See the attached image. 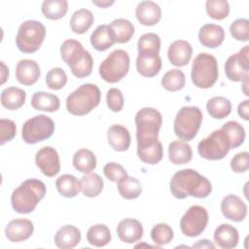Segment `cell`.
Listing matches in <instances>:
<instances>
[{
	"label": "cell",
	"instance_id": "cell-1",
	"mask_svg": "<svg viewBox=\"0 0 249 249\" xmlns=\"http://www.w3.org/2000/svg\"><path fill=\"white\" fill-rule=\"evenodd\" d=\"M170 192L174 197L183 199L189 196L204 198L212 192L210 181L196 170L185 168L177 171L170 180Z\"/></svg>",
	"mask_w": 249,
	"mask_h": 249
},
{
	"label": "cell",
	"instance_id": "cell-2",
	"mask_svg": "<svg viewBox=\"0 0 249 249\" xmlns=\"http://www.w3.org/2000/svg\"><path fill=\"white\" fill-rule=\"evenodd\" d=\"M46 186L38 179H27L22 182L11 196L14 210L20 214L32 212L40 200L46 196Z\"/></svg>",
	"mask_w": 249,
	"mask_h": 249
},
{
	"label": "cell",
	"instance_id": "cell-3",
	"mask_svg": "<svg viewBox=\"0 0 249 249\" xmlns=\"http://www.w3.org/2000/svg\"><path fill=\"white\" fill-rule=\"evenodd\" d=\"M101 92L94 84H84L66 98V109L74 116L89 114L100 103Z\"/></svg>",
	"mask_w": 249,
	"mask_h": 249
},
{
	"label": "cell",
	"instance_id": "cell-4",
	"mask_svg": "<svg viewBox=\"0 0 249 249\" xmlns=\"http://www.w3.org/2000/svg\"><path fill=\"white\" fill-rule=\"evenodd\" d=\"M162 124L161 114L151 107L140 109L135 115L137 146L156 142Z\"/></svg>",
	"mask_w": 249,
	"mask_h": 249
},
{
	"label": "cell",
	"instance_id": "cell-5",
	"mask_svg": "<svg viewBox=\"0 0 249 249\" xmlns=\"http://www.w3.org/2000/svg\"><path fill=\"white\" fill-rule=\"evenodd\" d=\"M218 62L215 56L207 53H198L194 61L191 78L194 85L199 89H209L218 80Z\"/></svg>",
	"mask_w": 249,
	"mask_h": 249
},
{
	"label": "cell",
	"instance_id": "cell-6",
	"mask_svg": "<svg viewBox=\"0 0 249 249\" xmlns=\"http://www.w3.org/2000/svg\"><path fill=\"white\" fill-rule=\"evenodd\" d=\"M202 113L196 106L182 107L174 120L175 135L183 141H191L196 135L202 123Z\"/></svg>",
	"mask_w": 249,
	"mask_h": 249
},
{
	"label": "cell",
	"instance_id": "cell-7",
	"mask_svg": "<svg viewBox=\"0 0 249 249\" xmlns=\"http://www.w3.org/2000/svg\"><path fill=\"white\" fill-rule=\"evenodd\" d=\"M46 36L45 26L38 20L23 21L18 31L16 44L24 53H32L39 50Z\"/></svg>",
	"mask_w": 249,
	"mask_h": 249
},
{
	"label": "cell",
	"instance_id": "cell-8",
	"mask_svg": "<svg viewBox=\"0 0 249 249\" xmlns=\"http://www.w3.org/2000/svg\"><path fill=\"white\" fill-rule=\"evenodd\" d=\"M129 70V55L124 50L113 51L100 64L99 75L108 83L120 82Z\"/></svg>",
	"mask_w": 249,
	"mask_h": 249
},
{
	"label": "cell",
	"instance_id": "cell-9",
	"mask_svg": "<svg viewBox=\"0 0 249 249\" xmlns=\"http://www.w3.org/2000/svg\"><path fill=\"white\" fill-rule=\"evenodd\" d=\"M53 132V121L50 117L42 114L28 119L23 124L21 136L25 143L36 144L50 138Z\"/></svg>",
	"mask_w": 249,
	"mask_h": 249
},
{
	"label": "cell",
	"instance_id": "cell-10",
	"mask_svg": "<svg viewBox=\"0 0 249 249\" xmlns=\"http://www.w3.org/2000/svg\"><path fill=\"white\" fill-rule=\"evenodd\" d=\"M231 150L229 139L221 129H216L207 137L199 141L197 152L199 156L208 160L224 159Z\"/></svg>",
	"mask_w": 249,
	"mask_h": 249
},
{
	"label": "cell",
	"instance_id": "cell-11",
	"mask_svg": "<svg viewBox=\"0 0 249 249\" xmlns=\"http://www.w3.org/2000/svg\"><path fill=\"white\" fill-rule=\"evenodd\" d=\"M208 223V212L200 205L191 206L180 220L182 232L189 237L199 235Z\"/></svg>",
	"mask_w": 249,
	"mask_h": 249
},
{
	"label": "cell",
	"instance_id": "cell-12",
	"mask_svg": "<svg viewBox=\"0 0 249 249\" xmlns=\"http://www.w3.org/2000/svg\"><path fill=\"white\" fill-rule=\"evenodd\" d=\"M249 46H244L238 53L229 56L225 63V73L229 80L232 82H242L248 78Z\"/></svg>",
	"mask_w": 249,
	"mask_h": 249
},
{
	"label": "cell",
	"instance_id": "cell-13",
	"mask_svg": "<svg viewBox=\"0 0 249 249\" xmlns=\"http://www.w3.org/2000/svg\"><path fill=\"white\" fill-rule=\"evenodd\" d=\"M35 162L41 172L47 177H53L60 171L58 154L51 146L43 147L36 153Z\"/></svg>",
	"mask_w": 249,
	"mask_h": 249
},
{
	"label": "cell",
	"instance_id": "cell-14",
	"mask_svg": "<svg viewBox=\"0 0 249 249\" xmlns=\"http://www.w3.org/2000/svg\"><path fill=\"white\" fill-rule=\"evenodd\" d=\"M221 211L227 219L241 222L247 215V206L239 196L228 195L221 201Z\"/></svg>",
	"mask_w": 249,
	"mask_h": 249
},
{
	"label": "cell",
	"instance_id": "cell-15",
	"mask_svg": "<svg viewBox=\"0 0 249 249\" xmlns=\"http://www.w3.org/2000/svg\"><path fill=\"white\" fill-rule=\"evenodd\" d=\"M34 231L33 223L28 219H14L5 229L6 237L12 242H21L28 239Z\"/></svg>",
	"mask_w": 249,
	"mask_h": 249
},
{
	"label": "cell",
	"instance_id": "cell-16",
	"mask_svg": "<svg viewBox=\"0 0 249 249\" xmlns=\"http://www.w3.org/2000/svg\"><path fill=\"white\" fill-rule=\"evenodd\" d=\"M117 233L123 242L133 243L142 238L143 227L138 220L126 218L118 224Z\"/></svg>",
	"mask_w": 249,
	"mask_h": 249
},
{
	"label": "cell",
	"instance_id": "cell-17",
	"mask_svg": "<svg viewBox=\"0 0 249 249\" xmlns=\"http://www.w3.org/2000/svg\"><path fill=\"white\" fill-rule=\"evenodd\" d=\"M193 49L191 44L185 40H176L168 48L167 56L171 64L182 67L187 65L192 57Z\"/></svg>",
	"mask_w": 249,
	"mask_h": 249
},
{
	"label": "cell",
	"instance_id": "cell-18",
	"mask_svg": "<svg viewBox=\"0 0 249 249\" xmlns=\"http://www.w3.org/2000/svg\"><path fill=\"white\" fill-rule=\"evenodd\" d=\"M40 77V67L33 59H21L16 68V78L18 83L24 86L35 84Z\"/></svg>",
	"mask_w": 249,
	"mask_h": 249
},
{
	"label": "cell",
	"instance_id": "cell-19",
	"mask_svg": "<svg viewBox=\"0 0 249 249\" xmlns=\"http://www.w3.org/2000/svg\"><path fill=\"white\" fill-rule=\"evenodd\" d=\"M135 16L141 24L152 26L160 21L161 10L160 6L153 1H142L136 7Z\"/></svg>",
	"mask_w": 249,
	"mask_h": 249
},
{
	"label": "cell",
	"instance_id": "cell-20",
	"mask_svg": "<svg viewBox=\"0 0 249 249\" xmlns=\"http://www.w3.org/2000/svg\"><path fill=\"white\" fill-rule=\"evenodd\" d=\"M198 39L202 46L210 49L219 47L225 39L224 28L218 24H204L198 31Z\"/></svg>",
	"mask_w": 249,
	"mask_h": 249
},
{
	"label": "cell",
	"instance_id": "cell-21",
	"mask_svg": "<svg viewBox=\"0 0 249 249\" xmlns=\"http://www.w3.org/2000/svg\"><path fill=\"white\" fill-rule=\"evenodd\" d=\"M136 69L143 77H154L161 69V59L158 53H138Z\"/></svg>",
	"mask_w": 249,
	"mask_h": 249
},
{
	"label": "cell",
	"instance_id": "cell-22",
	"mask_svg": "<svg viewBox=\"0 0 249 249\" xmlns=\"http://www.w3.org/2000/svg\"><path fill=\"white\" fill-rule=\"evenodd\" d=\"M107 139L110 146L118 152L126 151L131 142L129 131L121 124H113L108 128Z\"/></svg>",
	"mask_w": 249,
	"mask_h": 249
},
{
	"label": "cell",
	"instance_id": "cell-23",
	"mask_svg": "<svg viewBox=\"0 0 249 249\" xmlns=\"http://www.w3.org/2000/svg\"><path fill=\"white\" fill-rule=\"evenodd\" d=\"M81 241V231L73 225L62 226L54 234V243L58 248L71 249Z\"/></svg>",
	"mask_w": 249,
	"mask_h": 249
},
{
	"label": "cell",
	"instance_id": "cell-24",
	"mask_svg": "<svg viewBox=\"0 0 249 249\" xmlns=\"http://www.w3.org/2000/svg\"><path fill=\"white\" fill-rule=\"evenodd\" d=\"M68 66L72 74L77 78H85L91 74L93 67V59L89 52L83 49L69 62Z\"/></svg>",
	"mask_w": 249,
	"mask_h": 249
},
{
	"label": "cell",
	"instance_id": "cell-25",
	"mask_svg": "<svg viewBox=\"0 0 249 249\" xmlns=\"http://www.w3.org/2000/svg\"><path fill=\"white\" fill-rule=\"evenodd\" d=\"M214 241L223 249L234 248L238 243V231L230 224H221L214 231Z\"/></svg>",
	"mask_w": 249,
	"mask_h": 249
},
{
	"label": "cell",
	"instance_id": "cell-26",
	"mask_svg": "<svg viewBox=\"0 0 249 249\" xmlns=\"http://www.w3.org/2000/svg\"><path fill=\"white\" fill-rule=\"evenodd\" d=\"M116 43L115 36L110 25H98L90 35L91 46L99 52H104Z\"/></svg>",
	"mask_w": 249,
	"mask_h": 249
},
{
	"label": "cell",
	"instance_id": "cell-27",
	"mask_svg": "<svg viewBox=\"0 0 249 249\" xmlns=\"http://www.w3.org/2000/svg\"><path fill=\"white\" fill-rule=\"evenodd\" d=\"M31 105L38 111L55 112L60 107V100L55 94L46 91H37L32 95Z\"/></svg>",
	"mask_w": 249,
	"mask_h": 249
},
{
	"label": "cell",
	"instance_id": "cell-28",
	"mask_svg": "<svg viewBox=\"0 0 249 249\" xmlns=\"http://www.w3.org/2000/svg\"><path fill=\"white\" fill-rule=\"evenodd\" d=\"M193 151L185 141H172L168 145V159L174 164H185L191 161Z\"/></svg>",
	"mask_w": 249,
	"mask_h": 249
},
{
	"label": "cell",
	"instance_id": "cell-29",
	"mask_svg": "<svg viewBox=\"0 0 249 249\" xmlns=\"http://www.w3.org/2000/svg\"><path fill=\"white\" fill-rule=\"evenodd\" d=\"M25 98V91L17 87H9L1 92V104L8 110H17L20 108L24 104Z\"/></svg>",
	"mask_w": 249,
	"mask_h": 249
},
{
	"label": "cell",
	"instance_id": "cell-30",
	"mask_svg": "<svg viewBox=\"0 0 249 249\" xmlns=\"http://www.w3.org/2000/svg\"><path fill=\"white\" fill-rule=\"evenodd\" d=\"M137 156L145 163L157 164L163 157L162 145L159 140H157L150 144L137 146Z\"/></svg>",
	"mask_w": 249,
	"mask_h": 249
},
{
	"label": "cell",
	"instance_id": "cell-31",
	"mask_svg": "<svg viewBox=\"0 0 249 249\" xmlns=\"http://www.w3.org/2000/svg\"><path fill=\"white\" fill-rule=\"evenodd\" d=\"M94 21L92 13L88 9H79L71 17L70 27L76 34H84L87 32Z\"/></svg>",
	"mask_w": 249,
	"mask_h": 249
},
{
	"label": "cell",
	"instance_id": "cell-32",
	"mask_svg": "<svg viewBox=\"0 0 249 249\" xmlns=\"http://www.w3.org/2000/svg\"><path fill=\"white\" fill-rule=\"evenodd\" d=\"M74 167L82 173H89L96 167V158L93 152L89 149L78 150L72 160Z\"/></svg>",
	"mask_w": 249,
	"mask_h": 249
},
{
	"label": "cell",
	"instance_id": "cell-33",
	"mask_svg": "<svg viewBox=\"0 0 249 249\" xmlns=\"http://www.w3.org/2000/svg\"><path fill=\"white\" fill-rule=\"evenodd\" d=\"M103 180L96 173H87L80 180V190L88 197L97 196L103 190Z\"/></svg>",
	"mask_w": 249,
	"mask_h": 249
},
{
	"label": "cell",
	"instance_id": "cell-34",
	"mask_svg": "<svg viewBox=\"0 0 249 249\" xmlns=\"http://www.w3.org/2000/svg\"><path fill=\"white\" fill-rule=\"evenodd\" d=\"M208 114L214 119H224L231 112V101L224 96H214L206 103Z\"/></svg>",
	"mask_w": 249,
	"mask_h": 249
},
{
	"label": "cell",
	"instance_id": "cell-35",
	"mask_svg": "<svg viewBox=\"0 0 249 249\" xmlns=\"http://www.w3.org/2000/svg\"><path fill=\"white\" fill-rule=\"evenodd\" d=\"M118 191L125 199L137 198L142 193V186L138 179L131 176H124L118 182Z\"/></svg>",
	"mask_w": 249,
	"mask_h": 249
},
{
	"label": "cell",
	"instance_id": "cell-36",
	"mask_svg": "<svg viewBox=\"0 0 249 249\" xmlns=\"http://www.w3.org/2000/svg\"><path fill=\"white\" fill-rule=\"evenodd\" d=\"M109 25L113 30L116 43H127L134 34V26L128 19L117 18Z\"/></svg>",
	"mask_w": 249,
	"mask_h": 249
},
{
	"label": "cell",
	"instance_id": "cell-37",
	"mask_svg": "<svg viewBox=\"0 0 249 249\" xmlns=\"http://www.w3.org/2000/svg\"><path fill=\"white\" fill-rule=\"evenodd\" d=\"M227 136L230 142L231 149H235L239 147L245 139V130L243 126L235 122V121H229L220 128Z\"/></svg>",
	"mask_w": 249,
	"mask_h": 249
},
{
	"label": "cell",
	"instance_id": "cell-38",
	"mask_svg": "<svg viewBox=\"0 0 249 249\" xmlns=\"http://www.w3.org/2000/svg\"><path fill=\"white\" fill-rule=\"evenodd\" d=\"M87 239L90 245L95 247L105 246L111 240L110 230L104 224L93 225L88 230Z\"/></svg>",
	"mask_w": 249,
	"mask_h": 249
},
{
	"label": "cell",
	"instance_id": "cell-39",
	"mask_svg": "<svg viewBox=\"0 0 249 249\" xmlns=\"http://www.w3.org/2000/svg\"><path fill=\"white\" fill-rule=\"evenodd\" d=\"M55 186L58 193L65 197L76 196L80 190V181L71 174H63L55 181Z\"/></svg>",
	"mask_w": 249,
	"mask_h": 249
},
{
	"label": "cell",
	"instance_id": "cell-40",
	"mask_svg": "<svg viewBox=\"0 0 249 249\" xmlns=\"http://www.w3.org/2000/svg\"><path fill=\"white\" fill-rule=\"evenodd\" d=\"M43 15L52 20L63 18L68 10V2L66 0H45L41 7Z\"/></svg>",
	"mask_w": 249,
	"mask_h": 249
},
{
	"label": "cell",
	"instance_id": "cell-41",
	"mask_svg": "<svg viewBox=\"0 0 249 249\" xmlns=\"http://www.w3.org/2000/svg\"><path fill=\"white\" fill-rule=\"evenodd\" d=\"M161 86L169 91H177L184 88L186 79L185 74L179 69L167 71L161 78Z\"/></svg>",
	"mask_w": 249,
	"mask_h": 249
},
{
	"label": "cell",
	"instance_id": "cell-42",
	"mask_svg": "<svg viewBox=\"0 0 249 249\" xmlns=\"http://www.w3.org/2000/svg\"><path fill=\"white\" fill-rule=\"evenodd\" d=\"M138 53H158L160 49V38L156 33L143 34L137 42Z\"/></svg>",
	"mask_w": 249,
	"mask_h": 249
},
{
	"label": "cell",
	"instance_id": "cell-43",
	"mask_svg": "<svg viewBox=\"0 0 249 249\" xmlns=\"http://www.w3.org/2000/svg\"><path fill=\"white\" fill-rule=\"evenodd\" d=\"M207 15L214 19H224L230 14V5L226 0H207L205 3Z\"/></svg>",
	"mask_w": 249,
	"mask_h": 249
},
{
	"label": "cell",
	"instance_id": "cell-44",
	"mask_svg": "<svg viewBox=\"0 0 249 249\" xmlns=\"http://www.w3.org/2000/svg\"><path fill=\"white\" fill-rule=\"evenodd\" d=\"M174 233L170 226L164 223L157 224L151 231L152 240L158 245H164L169 243L173 239Z\"/></svg>",
	"mask_w": 249,
	"mask_h": 249
},
{
	"label": "cell",
	"instance_id": "cell-45",
	"mask_svg": "<svg viewBox=\"0 0 249 249\" xmlns=\"http://www.w3.org/2000/svg\"><path fill=\"white\" fill-rule=\"evenodd\" d=\"M67 83V76L64 70L60 67L51 69L46 75L47 86L54 90L62 89Z\"/></svg>",
	"mask_w": 249,
	"mask_h": 249
},
{
	"label": "cell",
	"instance_id": "cell-46",
	"mask_svg": "<svg viewBox=\"0 0 249 249\" xmlns=\"http://www.w3.org/2000/svg\"><path fill=\"white\" fill-rule=\"evenodd\" d=\"M231 35L237 41L247 42L249 40V20L237 18L230 26Z\"/></svg>",
	"mask_w": 249,
	"mask_h": 249
},
{
	"label": "cell",
	"instance_id": "cell-47",
	"mask_svg": "<svg viewBox=\"0 0 249 249\" xmlns=\"http://www.w3.org/2000/svg\"><path fill=\"white\" fill-rule=\"evenodd\" d=\"M84 48L80 42L74 39L65 40L60 47V55L63 61L68 65L74 56Z\"/></svg>",
	"mask_w": 249,
	"mask_h": 249
},
{
	"label": "cell",
	"instance_id": "cell-48",
	"mask_svg": "<svg viewBox=\"0 0 249 249\" xmlns=\"http://www.w3.org/2000/svg\"><path fill=\"white\" fill-rule=\"evenodd\" d=\"M106 101L108 108L113 112H120L124 107L123 92L116 88H112L107 91Z\"/></svg>",
	"mask_w": 249,
	"mask_h": 249
},
{
	"label": "cell",
	"instance_id": "cell-49",
	"mask_svg": "<svg viewBox=\"0 0 249 249\" xmlns=\"http://www.w3.org/2000/svg\"><path fill=\"white\" fill-rule=\"evenodd\" d=\"M0 144L4 145L6 142L11 141L17 133L16 124L9 119L0 120Z\"/></svg>",
	"mask_w": 249,
	"mask_h": 249
},
{
	"label": "cell",
	"instance_id": "cell-50",
	"mask_svg": "<svg viewBox=\"0 0 249 249\" xmlns=\"http://www.w3.org/2000/svg\"><path fill=\"white\" fill-rule=\"evenodd\" d=\"M104 175L112 182H118L121 178L127 175L123 165L117 162H108L103 167Z\"/></svg>",
	"mask_w": 249,
	"mask_h": 249
},
{
	"label": "cell",
	"instance_id": "cell-51",
	"mask_svg": "<svg viewBox=\"0 0 249 249\" xmlns=\"http://www.w3.org/2000/svg\"><path fill=\"white\" fill-rule=\"evenodd\" d=\"M231 168L235 173H242L249 168V154L247 152L237 153L231 160Z\"/></svg>",
	"mask_w": 249,
	"mask_h": 249
},
{
	"label": "cell",
	"instance_id": "cell-52",
	"mask_svg": "<svg viewBox=\"0 0 249 249\" xmlns=\"http://www.w3.org/2000/svg\"><path fill=\"white\" fill-rule=\"evenodd\" d=\"M237 113L245 121L249 120V100L245 99L241 103H239L237 107Z\"/></svg>",
	"mask_w": 249,
	"mask_h": 249
},
{
	"label": "cell",
	"instance_id": "cell-53",
	"mask_svg": "<svg viewBox=\"0 0 249 249\" xmlns=\"http://www.w3.org/2000/svg\"><path fill=\"white\" fill-rule=\"evenodd\" d=\"M193 247H207V248H215V245L212 244L209 240L207 239H203V240H199L196 244H194Z\"/></svg>",
	"mask_w": 249,
	"mask_h": 249
},
{
	"label": "cell",
	"instance_id": "cell-54",
	"mask_svg": "<svg viewBox=\"0 0 249 249\" xmlns=\"http://www.w3.org/2000/svg\"><path fill=\"white\" fill-rule=\"evenodd\" d=\"M1 66H2V80H1V84H4L6 82V80L9 77V69L8 67L5 65V63L3 61H1Z\"/></svg>",
	"mask_w": 249,
	"mask_h": 249
},
{
	"label": "cell",
	"instance_id": "cell-55",
	"mask_svg": "<svg viewBox=\"0 0 249 249\" xmlns=\"http://www.w3.org/2000/svg\"><path fill=\"white\" fill-rule=\"evenodd\" d=\"M92 3L98 7L106 8V7H109L110 5L114 4V1H92Z\"/></svg>",
	"mask_w": 249,
	"mask_h": 249
},
{
	"label": "cell",
	"instance_id": "cell-56",
	"mask_svg": "<svg viewBox=\"0 0 249 249\" xmlns=\"http://www.w3.org/2000/svg\"><path fill=\"white\" fill-rule=\"evenodd\" d=\"M242 86H243V92L245 95H248V90H247V86H248V78L242 81Z\"/></svg>",
	"mask_w": 249,
	"mask_h": 249
}]
</instances>
